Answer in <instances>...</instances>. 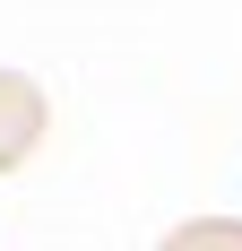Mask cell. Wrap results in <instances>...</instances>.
<instances>
[{
    "mask_svg": "<svg viewBox=\"0 0 242 251\" xmlns=\"http://www.w3.org/2000/svg\"><path fill=\"white\" fill-rule=\"evenodd\" d=\"M35 139H44V87L18 70H0V174L9 165H26L35 156Z\"/></svg>",
    "mask_w": 242,
    "mask_h": 251,
    "instance_id": "cell-1",
    "label": "cell"
},
{
    "mask_svg": "<svg viewBox=\"0 0 242 251\" xmlns=\"http://www.w3.org/2000/svg\"><path fill=\"white\" fill-rule=\"evenodd\" d=\"M165 251H242V217H191L165 234Z\"/></svg>",
    "mask_w": 242,
    "mask_h": 251,
    "instance_id": "cell-2",
    "label": "cell"
}]
</instances>
